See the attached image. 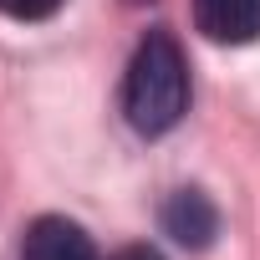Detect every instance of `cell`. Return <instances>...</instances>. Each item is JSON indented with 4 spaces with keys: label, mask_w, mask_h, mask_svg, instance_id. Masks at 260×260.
Returning <instances> with one entry per match:
<instances>
[{
    "label": "cell",
    "mask_w": 260,
    "mask_h": 260,
    "mask_svg": "<svg viewBox=\"0 0 260 260\" xmlns=\"http://www.w3.org/2000/svg\"><path fill=\"white\" fill-rule=\"evenodd\" d=\"M189 112V61L184 46L174 41V31H148L127 61L122 77V117L133 133L143 138H164L169 127H179V117Z\"/></svg>",
    "instance_id": "obj_1"
},
{
    "label": "cell",
    "mask_w": 260,
    "mask_h": 260,
    "mask_svg": "<svg viewBox=\"0 0 260 260\" xmlns=\"http://www.w3.org/2000/svg\"><path fill=\"white\" fill-rule=\"evenodd\" d=\"M158 224H164V235H174L184 250H204V245H214V235H219V209H214V199H209L204 189H174V194L164 199V209H158Z\"/></svg>",
    "instance_id": "obj_2"
},
{
    "label": "cell",
    "mask_w": 260,
    "mask_h": 260,
    "mask_svg": "<svg viewBox=\"0 0 260 260\" xmlns=\"http://www.w3.org/2000/svg\"><path fill=\"white\" fill-rule=\"evenodd\" d=\"M21 260H97V245L92 235L67 219V214H41L26 224V240H21Z\"/></svg>",
    "instance_id": "obj_3"
},
{
    "label": "cell",
    "mask_w": 260,
    "mask_h": 260,
    "mask_svg": "<svg viewBox=\"0 0 260 260\" xmlns=\"http://www.w3.org/2000/svg\"><path fill=\"white\" fill-rule=\"evenodd\" d=\"M194 26L214 46H250L260 36V0H194Z\"/></svg>",
    "instance_id": "obj_4"
},
{
    "label": "cell",
    "mask_w": 260,
    "mask_h": 260,
    "mask_svg": "<svg viewBox=\"0 0 260 260\" xmlns=\"http://www.w3.org/2000/svg\"><path fill=\"white\" fill-rule=\"evenodd\" d=\"M61 11V0H0V16L11 21H46Z\"/></svg>",
    "instance_id": "obj_5"
},
{
    "label": "cell",
    "mask_w": 260,
    "mask_h": 260,
    "mask_svg": "<svg viewBox=\"0 0 260 260\" xmlns=\"http://www.w3.org/2000/svg\"><path fill=\"white\" fill-rule=\"evenodd\" d=\"M112 260H164L158 250H148V245H127V250H117Z\"/></svg>",
    "instance_id": "obj_6"
},
{
    "label": "cell",
    "mask_w": 260,
    "mask_h": 260,
    "mask_svg": "<svg viewBox=\"0 0 260 260\" xmlns=\"http://www.w3.org/2000/svg\"><path fill=\"white\" fill-rule=\"evenodd\" d=\"M127 6H143V0H127Z\"/></svg>",
    "instance_id": "obj_7"
}]
</instances>
